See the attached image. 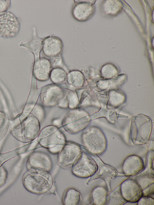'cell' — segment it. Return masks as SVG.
I'll list each match as a JSON object with an SVG mask.
<instances>
[{"label": "cell", "instance_id": "cell-7", "mask_svg": "<svg viewBox=\"0 0 154 205\" xmlns=\"http://www.w3.org/2000/svg\"><path fill=\"white\" fill-rule=\"evenodd\" d=\"M122 195L127 201L136 203L143 196L142 191L135 180L132 179H127L120 186Z\"/></svg>", "mask_w": 154, "mask_h": 205}, {"label": "cell", "instance_id": "cell-2", "mask_svg": "<svg viewBox=\"0 0 154 205\" xmlns=\"http://www.w3.org/2000/svg\"><path fill=\"white\" fill-rule=\"evenodd\" d=\"M35 120L31 114L23 112L17 115L10 126V132L17 140L24 143L29 142L35 137Z\"/></svg>", "mask_w": 154, "mask_h": 205}, {"label": "cell", "instance_id": "cell-9", "mask_svg": "<svg viewBox=\"0 0 154 205\" xmlns=\"http://www.w3.org/2000/svg\"><path fill=\"white\" fill-rule=\"evenodd\" d=\"M80 152V149L76 145H69L65 146L59 155L58 164L63 167L72 165Z\"/></svg>", "mask_w": 154, "mask_h": 205}, {"label": "cell", "instance_id": "cell-16", "mask_svg": "<svg viewBox=\"0 0 154 205\" xmlns=\"http://www.w3.org/2000/svg\"><path fill=\"white\" fill-rule=\"evenodd\" d=\"M80 193L77 189L70 188L64 192L63 198V202L65 205H76L80 202Z\"/></svg>", "mask_w": 154, "mask_h": 205}, {"label": "cell", "instance_id": "cell-5", "mask_svg": "<svg viewBox=\"0 0 154 205\" xmlns=\"http://www.w3.org/2000/svg\"><path fill=\"white\" fill-rule=\"evenodd\" d=\"M98 167L95 161L82 153L72 164V172L77 177L87 178L93 176L97 170Z\"/></svg>", "mask_w": 154, "mask_h": 205}, {"label": "cell", "instance_id": "cell-14", "mask_svg": "<svg viewBox=\"0 0 154 205\" xmlns=\"http://www.w3.org/2000/svg\"><path fill=\"white\" fill-rule=\"evenodd\" d=\"M131 179L135 180L142 191L143 196H152L154 194V175H137Z\"/></svg>", "mask_w": 154, "mask_h": 205}, {"label": "cell", "instance_id": "cell-1", "mask_svg": "<svg viewBox=\"0 0 154 205\" xmlns=\"http://www.w3.org/2000/svg\"><path fill=\"white\" fill-rule=\"evenodd\" d=\"M23 183L29 192L36 194L48 192L53 184V179L48 171L37 168L28 170L24 174Z\"/></svg>", "mask_w": 154, "mask_h": 205}, {"label": "cell", "instance_id": "cell-12", "mask_svg": "<svg viewBox=\"0 0 154 205\" xmlns=\"http://www.w3.org/2000/svg\"><path fill=\"white\" fill-rule=\"evenodd\" d=\"M51 67L49 60L45 58H40L34 64L33 74L35 77L41 81L47 80L50 78Z\"/></svg>", "mask_w": 154, "mask_h": 205}, {"label": "cell", "instance_id": "cell-4", "mask_svg": "<svg viewBox=\"0 0 154 205\" xmlns=\"http://www.w3.org/2000/svg\"><path fill=\"white\" fill-rule=\"evenodd\" d=\"M83 140L85 146L93 154H101L106 149L107 143L106 138L98 127H91L84 135Z\"/></svg>", "mask_w": 154, "mask_h": 205}, {"label": "cell", "instance_id": "cell-26", "mask_svg": "<svg viewBox=\"0 0 154 205\" xmlns=\"http://www.w3.org/2000/svg\"><path fill=\"white\" fill-rule=\"evenodd\" d=\"M10 0H0V13L6 12L11 6Z\"/></svg>", "mask_w": 154, "mask_h": 205}, {"label": "cell", "instance_id": "cell-11", "mask_svg": "<svg viewBox=\"0 0 154 205\" xmlns=\"http://www.w3.org/2000/svg\"><path fill=\"white\" fill-rule=\"evenodd\" d=\"M63 46L61 40L55 36L48 38L44 41L42 47L44 55L48 57H54L62 52Z\"/></svg>", "mask_w": 154, "mask_h": 205}, {"label": "cell", "instance_id": "cell-25", "mask_svg": "<svg viewBox=\"0 0 154 205\" xmlns=\"http://www.w3.org/2000/svg\"><path fill=\"white\" fill-rule=\"evenodd\" d=\"M8 177L6 170L3 165L0 166V187L5 183Z\"/></svg>", "mask_w": 154, "mask_h": 205}, {"label": "cell", "instance_id": "cell-23", "mask_svg": "<svg viewBox=\"0 0 154 205\" xmlns=\"http://www.w3.org/2000/svg\"><path fill=\"white\" fill-rule=\"evenodd\" d=\"M124 96L122 94L116 92L111 93L109 103L112 106H117L123 101Z\"/></svg>", "mask_w": 154, "mask_h": 205}, {"label": "cell", "instance_id": "cell-21", "mask_svg": "<svg viewBox=\"0 0 154 205\" xmlns=\"http://www.w3.org/2000/svg\"><path fill=\"white\" fill-rule=\"evenodd\" d=\"M9 125V119L2 111H0V139L6 134Z\"/></svg>", "mask_w": 154, "mask_h": 205}, {"label": "cell", "instance_id": "cell-22", "mask_svg": "<svg viewBox=\"0 0 154 205\" xmlns=\"http://www.w3.org/2000/svg\"><path fill=\"white\" fill-rule=\"evenodd\" d=\"M117 72V70L116 67L111 64L104 65L102 67L101 70L102 76L106 78L112 77L116 75Z\"/></svg>", "mask_w": 154, "mask_h": 205}, {"label": "cell", "instance_id": "cell-20", "mask_svg": "<svg viewBox=\"0 0 154 205\" xmlns=\"http://www.w3.org/2000/svg\"><path fill=\"white\" fill-rule=\"evenodd\" d=\"M67 74L66 71L63 68L57 67L51 70L50 78L51 81L54 83H60L66 80Z\"/></svg>", "mask_w": 154, "mask_h": 205}, {"label": "cell", "instance_id": "cell-6", "mask_svg": "<svg viewBox=\"0 0 154 205\" xmlns=\"http://www.w3.org/2000/svg\"><path fill=\"white\" fill-rule=\"evenodd\" d=\"M20 28L17 17L11 12L0 13V37L10 38L16 36Z\"/></svg>", "mask_w": 154, "mask_h": 205}, {"label": "cell", "instance_id": "cell-3", "mask_svg": "<svg viewBox=\"0 0 154 205\" xmlns=\"http://www.w3.org/2000/svg\"><path fill=\"white\" fill-rule=\"evenodd\" d=\"M152 126L151 118L146 115L139 114L132 117L130 136L133 144L139 145L147 143L151 136Z\"/></svg>", "mask_w": 154, "mask_h": 205}, {"label": "cell", "instance_id": "cell-18", "mask_svg": "<svg viewBox=\"0 0 154 205\" xmlns=\"http://www.w3.org/2000/svg\"><path fill=\"white\" fill-rule=\"evenodd\" d=\"M66 80L68 84L76 87H82L84 82L82 73L77 70H72L69 72L67 74Z\"/></svg>", "mask_w": 154, "mask_h": 205}, {"label": "cell", "instance_id": "cell-15", "mask_svg": "<svg viewBox=\"0 0 154 205\" xmlns=\"http://www.w3.org/2000/svg\"><path fill=\"white\" fill-rule=\"evenodd\" d=\"M94 11V7L92 5L80 3L75 5L72 13L74 18L77 21H84L91 16Z\"/></svg>", "mask_w": 154, "mask_h": 205}, {"label": "cell", "instance_id": "cell-19", "mask_svg": "<svg viewBox=\"0 0 154 205\" xmlns=\"http://www.w3.org/2000/svg\"><path fill=\"white\" fill-rule=\"evenodd\" d=\"M126 202L122 195L120 186H119L107 196L106 204L122 205Z\"/></svg>", "mask_w": 154, "mask_h": 205}, {"label": "cell", "instance_id": "cell-13", "mask_svg": "<svg viewBox=\"0 0 154 205\" xmlns=\"http://www.w3.org/2000/svg\"><path fill=\"white\" fill-rule=\"evenodd\" d=\"M118 175V172L113 167L109 165L100 163L98 170L91 176L90 181L98 178H101L105 181L109 190L110 191V181L115 178Z\"/></svg>", "mask_w": 154, "mask_h": 205}, {"label": "cell", "instance_id": "cell-24", "mask_svg": "<svg viewBox=\"0 0 154 205\" xmlns=\"http://www.w3.org/2000/svg\"><path fill=\"white\" fill-rule=\"evenodd\" d=\"M137 202L138 205H153L154 198L151 196H143Z\"/></svg>", "mask_w": 154, "mask_h": 205}, {"label": "cell", "instance_id": "cell-10", "mask_svg": "<svg viewBox=\"0 0 154 205\" xmlns=\"http://www.w3.org/2000/svg\"><path fill=\"white\" fill-rule=\"evenodd\" d=\"M144 165L142 159L136 155H131L124 161L122 166L124 173L127 176L136 175L143 170Z\"/></svg>", "mask_w": 154, "mask_h": 205}, {"label": "cell", "instance_id": "cell-17", "mask_svg": "<svg viewBox=\"0 0 154 205\" xmlns=\"http://www.w3.org/2000/svg\"><path fill=\"white\" fill-rule=\"evenodd\" d=\"M108 192L103 187L98 186L95 188L92 193L93 204L103 205L106 204Z\"/></svg>", "mask_w": 154, "mask_h": 205}, {"label": "cell", "instance_id": "cell-8", "mask_svg": "<svg viewBox=\"0 0 154 205\" xmlns=\"http://www.w3.org/2000/svg\"><path fill=\"white\" fill-rule=\"evenodd\" d=\"M52 167V161L49 157L44 153L38 152L32 154L29 157L26 164L27 170L37 168L49 171Z\"/></svg>", "mask_w": 154, "mask_h": 205}]
</instances>
